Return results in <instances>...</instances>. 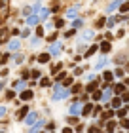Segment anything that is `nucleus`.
<instances>
[{
	"label": "nucleus",
	"instance_id": "f257e3e1",
	"mask_svg": "<svg viewBox=\"0 0 129 133\" xmlns=\"http://www.w3.org/2000/svg\"><path fill=\"white\" fill-rule=\"evenodd\" d=\"M69 95H70L69 90H63V87L57 86V87H55V93H53V99H55V101H59V99H64V97H69Z\"/></svg>",
	"mask_w": 129,
	"mask_h": 133
},
{
	"label": "nucleus",
	"instance_id": "f03ea898",
	"mask_svg": "<svg viewBox=\"0 0 129 133\" xmlns=\"http://www.w3.org/2000/svg\"><path fill=\"white\" fill-rule=\"evenodd\" d=\"M36 118H38V116H36V112H30V114L27 116V120H25V124H27V125H34Z\"/></svg>",
	"mask_w": 129,
	"mask_h": 133
},
{
	"label": "nucleus",
	"instance_id": "7ed1b4c3",
	"mask_svg": "<svg viewBox=\"0 0 129 133\" xmlns=\"http://www.w3.org/2000/svg\"><path fill=\"white\" fill-rule=\"evenodd\" d=\"M82 112V105H78V103H74V105H70V114L72 116H76V114H80Z\"/></svg>",
	"mask_w": 129,
	"mask_h": 133
},
{
	"label": "nucleus",
	"instance_id": "20e7f679",
	"mask_svg": "<svg viewBox=\"0 0 129 133\" xmlns=\"http://www.w3.org/2000/svg\"><path fill=\"white\" fill-rule=\"evenodd\" d=\"M49 53H51V55H59L61 53V44H51V46H49Z\"/></svg>",
	"mask_w": 129,
	"mask_h": 133
},
{
	"label": "nucleus",
	"instance_id": "39448f33",
	"mask_svg": "<svg viewBox=\"0 0 129 133\" xmlns=\"http://www.w3.org/2000/svg\"><path fill=\"white\" fill-rule=\"evenodd\" d=\"M99 50H101V52H103V53H108V52H110V50H112V44H110V42H108V40H106V42H103V44H101V46H99Z\"/></svg>",
	"mask_w": 129,
	"mask_h": 133
},
{
	"label": "nucleus",
	"instance_id": "423d86ee",
	"mask_svg": "<svg viewBox=\"0 0 129 133\" xmlns=\"http://www.w3.org/2000/svg\"><path fill=\"white\" fill-rule=\"evenodd\" d=\"M8 36H10V30L8 29H0V44H4L6 40H8Z\"/></svg>",
	"mask_w": 129,
	"mask_h": 133
},
{
	"label": "nucleus",
	"instance_id": "0eeeda50",
	"mask_svg": "<svg viewBox=\"0 0 129 133\" xmlns=\"http://www.w3.org/2000/svg\"><path fill=\"white\" fill-rule=\"evenodd\" d=\"M76 15H78V8H76V6H74V8H69V10H67V17L74 19Z\"/></svg>",
	"mask_w": 129,
	"mask_h": 133
},
{
	"label": "nucleus",
	"instance_id": "6e6552de",
	"mask_svg": "<svg viewBox=\"0 0 129 133\" xmlns=\"http://www.w3.org/2000/svg\"><path fill=\"white\" fill-rule=\"evenodd\" d=\"M32 95H34V93H32L30 90H25L21 93V99H23V101H29V99H32Z\"/></svg>",
	"mask_w": 129,
	"mask_h": 133
},
{
	"label": "nucleus",
	"instance_id": "1a4fd4ad",
	"mask_svg": "<svg viewBox=\"0 0 129 133\" xmlns=\"http://www.w3.org/2000/svg\"><path fill=\"white\" fill-rule=\"evenodd\" d=\"M123 91H125V86H123V84H118V86H114V93L123 95Z\"/></svg>",
	"mask_w": 129,
	"mask_h": 133
},
{
	"label": "nucleus",
	"instance_id": "9d476101",
	"mask_svg": "<svg viewBox=\"0 0 129 133\" xmlns=\"http://www.w3.org/2000/svg\"><path fill=\"white\" fill-rule=\"evenodd\" d=\"M6 13H8V4H6V0H4L2 6H0V17H6Z\"/></svg>",
	"mask_w": 129,
	"mask_h": 133
},
{
	"label": "nucleus",
	"instance_id": "9b49d317",
	"mask_svg": "<svg viewBox=\"0 0 129 133\" xmlns=\"http://www.w3.org/2000/svg\"><path fill=\"white\" fill-rule=\"evenodd\" d=\"M8 48L12 50V52H15V50H19V40H12V42L8 44Z\"/></svg>",
	"mask_w": 129,
	"mask_h": 133
},
{
	"label": "nucleus",
	"instance_id": "f8f14e48",
	"mask_svg": "<svg viewBox=\"0 0 129 133\" xmlns=\"http://www.w3.org/2000/svg\"><path fill=\"white\" fill-rule=\"evenodd\" d=\"M49 57H51V53H49V52H47V53H42V55L38 57V61H40V63H47V61H49Z\"/></svg>",
	"mask_w": 129,
	"mask_h": 133
},
{
	"label": "nucleus",
	"instance_id": "ddd939ff",
	"mask_svg": "<svg viewBox=\"0 0 129 133\" xmlns=\"http://www.w3.org/2000/svg\"><path fill=\"white\" fill-rule=\"evenodd\" d=\"M86 40H93V32H91V30H86L82 34V42H86Z\"/></svg>",
	"mask_w": 129,
	"mask_h": 133
},
{
	"label": "nucleus",
	"instance_id": "4468645a",
	"mask_svg": "<svg viewBox=\"0 0 129 133\" xmlns=\"http://www.w3.org/2000/svg\"><path fill=\"white\" fill-rule=\"evenodd\" d=\"M93 107H95V105H86V107H84L82 108V112H84V114H86V116H89V112H93Z\"/></svg>",
	"mask_w": 129,
	"mask_h": 133
},
{
	"label": "nucleus",
	"instance_id": "2eb2a0df",
	"mask_svg": "<svg viewBox=\"0 0 129 133\" xmlns=\"http://www.w3.org/2000/svg\"><path fill=\"white\" fill-rule=\"evenodd\" d=\"M38 19H40V17L34 13V15H30V17L27 19V23H29V25H36V23H38Z\"/></svg>",
	"mask_w": 129,
	"mask_h": 133
},
{
	"label": "nucleus",
	"instance_id": "dca6fc26",
	"mask_svg": "<svg viewBox=\"0 0 129 133\" xmlns=\"http://www.w3.org/2000/svg\"><path fill=\"white\" fill-rule=\"evenodd\" d=\"M47 15H49V10H40V13H38V17H40V19H46Z\"/></svg>",
	"mask_w": 129,
	"mask_h": 133
},
{
	"label": "nucleus",
	"instance_id": "f3484780",
	"mask_svg": "<svg viewBox=\"0 0 129 133\" xmlns=\"http://www.w3.org/2000/svg\"><path fill=\"white\" fill-rule=\"evenodd\" d=\"M110 107H114V108H120V107H121V101H120V97H116V99H114Z\"/></svg>",
	"mask_w": 129,
	"mask_h": 133
},
{
	"label": "nucleus",
	"instance_id": "a211bd4d",
	"mask_svg": "<svg viewBox=\"0 0 129 133\" xmlns=\"http://www.w3.org/2000/svg\"><path fill=\"white\" fill-rule=\"evenodd\" d=\"M120 12L121 13H125V12H129V2H123V4L120 6Z\"/></svg>",
	"mask_w": 129,
	"mask_h": 133
},
{
	"label": "nucleus",
	"instance_id": "6ab92c4d",
	"mask_svg": "<svg viewBox=\"0 0 129 133\" xmlns=\"http://www.w3.org/2000/svg\"><path fill=\"white\" fill-rule=\"evenodd\" d=\"M118 6H120V0H114V2H112V4L108 6V12H112V10H116Z\"/></svg>",
	"mask_w": 129,
	"mask_h": 133
},
{
	"label": "nucleus",
	"instance_id": "aec40b11",
	"mask_svg": "<svg viewBox=\"0 0 129 133\" xmlns=\"http://www.w3.org/2000/svg\"><path fill=\"white\" fill-rule=\"evenodd\" d=\"M97 50H99L97 46H89V50H87V53H86V55H87V57H89V55H93V53L97 52Z\"/></svg>",
	"mask_w": 129,
	"mask_h": 133
},
{
	"label": "nucleus",
	"instance_id": "412c9836",
	"mask_svg": "<svg viewBox=\"0 0 129 133\" xmlns=\"http://www.w3.org/2000/svg\"><path fill=\"white\" fill-rule=\"evenodd\" d=\"M27 112H29V108H27V107H23V108H21V110H19V114H17V118H19V120H21V118H23V116H25V114H27Z\"/></svg>",
	"mask_w": 129,
	"mask_h": 133
},
{
	"label": "nucleus",
	"instance_id": "4be33fe9",
	"mask_svg": "<svg viewBox=\"0 0 129 133\" xmlns=\"http://www.w3.org/2000/svg\"><path fill=\"white\" fill-rule=\"evenodd\" d=\"M106 63H108V61H106V59H101V61H99V63L95 65V69H103V67H104V65H106Z\"/></svg>",
	"mask_w": 129,
	"mask_h": 133
},
{
	"label": "nucleus",
	"instance_id": "5701e85b",
	"mask_svg": "<svg viewBox=\"0 0 129 133\" xmlns=\"http://www.w3.org/2000/svg\"><path fill=\"white\" fill-rule=\"evenodd\" d=\"M106 129H108V131H114V129H116V124H114V122H108V124H106Z\"/></svg>",
	"mask_w": 129,
	"mask_h": 133
},
{
	"label": "nucleus",
	"instance_id": "b1692460",
	"mask_svg": "<svg viewBox=\"0 0 129 133\" xmlns=\"http://www.w3.org/2000/svg\"><path fill=\"white\" fill-rule=\"evenodd\" d=\"M110 90H106V91H104V93H103V99H104V101H110Z\"/></svg>",
	"mask_w": 129,
	"mask_h": 133
},
{
	"label": "nucleus",
	"instance_id": "393cba45",
	"mask_svg": "<svg viewBox=\"0 0 129 133\" xmlns=\"http://www.w3.org/2000/svg\"><path fill=\"white\" fill-rule=\"evenodd\" d=\"M103 76H104V80H106V82H110L112 78H114V74H112V72H104Z\"/></svg>",
	"mask_w": 129,
	"mask_h": 133
},
{
	"label": "nucleus",
	"instance_id": "a878e982",
	"mask_svg": "<svg viewBox=\"0 0 129 133\" xmlns=\"http://www.w3.org/2000/svg\"><path fill=\"white\" fill-rule=\"evenodd\" d=\"M70 84H72V78H70V76H67V78L63 80V86H70Z\"/></svg>",
	"mask_w": 129,
	"mask_h": 133
},
{
	"label": "nucleus",
	"instance_id": "bb28decb",
	"mask_svg": "<svg viewBox=\"0 0 129 133\" xmlns=\"http://www.w3.org/2000/svg\"><path fill=\"white\" fill-rule=\"evenodd\" d=\"M95 87H97V82H91L89 86H87V91H95Z\"/></svg>",
	"mask_w": 129,
	"mask_h": 133
},
{
	"label": "nucleus",
	"instance_id": "cd10ccee",
	"mask_svg": "<svg viewBox=\"0 0 129 133\" xmlns=\"http://www.w3.org/2000/svg\"><path fill=\"white\" fill-rule=\"evenodd\" d=\"M80 90H82V86H78V84H74V86H72V90H70V91H72V93H78Z\"/></svg>",
	"mask_w": 129,
	"mask_h": 133
},
{
	"label": "nucleus",
	"instance_id": "c85d7f7f",
	"mask_svg": "<svg viewBox=\"0 0 129 133\" xmlns=\"http://www.w3.org/2000/svg\"><path fill=\"white\" fill-rule=\"evenodd\" d=\"M93 99H103V93L101 91H93Z\"/></svg>",
	"mask_w": 129,
	"mask_h": 133
},
{
	"label": "nucleus",
	"instance_id": "c756f323",
	"mask_svg": "<svg viewBox=\"0 0 129 133\" xmlns=\"http://www.w3.org/2000/svg\"><path fill=\"white\" fill-rule=\"evenodd\" d=\"M78 27H82V21H80V19H78V21H74V23H72V29H78Z\"/></svg>",
	"mask_w": 129,
	"mask_h": 133
},
{
	"label": "nucleus",
	"instance_id": "7c9ffc66",
	"mask_svg": "<svg viewBox=\"0 0 129 133\" xmlns=\"http://www.w3.org/2000/svg\"><path fill=\"white\" fill-rule=\"evenodd\" d=\"M40 84L46 87V86H49V80H47V78H44V80H40Z\"/></svg>",
	"mask_w": 129,
	"mask_h": 133
},
{
	"label": "nucleus",
	"instance_id": "2f4dec72",
	"mask_svg": "<svg viewBox=\"0 0 129 133\" xmlns=\"http://www.w3.org/2000/svg\"><path fill=\"white\" fill-rule=\"evenodd\" d=\"M55 25H57V27H59V29H61V27L64 25V21H63V19H57V21H55Z\"/></svg>",
	"mask_w": 129,
	"mask_h": 133
},
{
	"label": "nucleus",
	"instance_id": "473e14b6",
	"mask_svg": "<svg viewBox=\"0 0 129 133\" xmlns=\"http://www.w3.org/2000/svg\"><path fill=\"white\" fill-rule=\"evenodd\" d=\"M32 78H34V80H36V78H40V70H32Z\"/></svg>",
	"mask_w": 129,
	"mask_h": 133
},
{
	"label": "nucleus",
	"instance_id": "72a5a7b5",
	"mask_svg": "<svg viewBox=\"0 0 129 133\" xmlns=\"http://www.w3.org/2000/svg\"><path fill=\"white\" fill-rule=\"evenodd\" d=\"M110 116H112V110H106V112H104V114H103V118H106V120H108Z\"/></svg>",
	"mask_w": 129,
	"mask_h": 133
},
{
	"label": "nucleus",
	"instance_id": "f704fd0d",
	"mask_svg": "<svg viewBox=\"0 0 129 133\" xmlns=\"http://www.w3.org/2000/svg\"><path fill=\"white\" fill-rule=\"evenodd\" d=\"M103 25H104V17H101L99 21H97V27H99V29H101V27H103Z\"/></svg>",
	"mask_w": 129,
	"mask_h": 133
},
{
	"label": "nucleus",
	"instance_id": "c9c22d12",
	"mask_svg": "<svg viewBox=\"0 0 129 133\" xmlns=\"http://www.w3.org/2000/svg\"><path fill=\"white\" fill-rule=\"evenodd\" d=\"M8 59H10V55H8V53H4V55H2V61H0V63H6Z\"/></svg>",
	"mask_w": 129,
	"mask_h": 133
},
{
	"label": "nucleus",
	"instance_id": "e433bc0d",
	"mask_svg": "<svg viewBox=\"0 0 129 133\" xmlns=\"http://www.w3.org/2000/svg\"><path fill=\"white\" fill-rule=\"evenodd\" d=\"M2 116H6V107H0V118Z\"/></svg>",
	"mask_w": 129,
	"mask_h": 133
},
{
	"label": "nucleus",
	"instance_id": "4c0bfd02",
	"mask_svg": "<svg viewBox=\"0 0 129 133\" xmlns=\"http://www.w3.org/2000/svg\"><path fill=\"white\" fill-rule=\"evenodd\" d=\"M67 122H69V124H78V118H69Z\"/></svg>",
	"mask_w": 129,
	"mask_h": 133
},
{
	"label": "nucleus",
	"instance_id": "58836bf2",
	"mask_svg": "<svg viewBox=\"0 0 129 133\" xmlns=\"http://www.w3.org/2000/svg\"><path fill=\"white\" fill-rule=\"evenodd\" d=\"M36 32H38V36H44V29H42V27H38V29H36Z\"/></svg>",
	"mask_w": 129,
	"mask_h": 133
},
{
	"label": "nucleus",
	"instance_id": "ea45409f",
	"mask_svg": "<svg viewBox=\"0 0 129 133\" xmlns=\"http://www.w3.org/2000/svg\"><path fill=\"white\" fill-rule=\"evenodd\" d=\"M13 95H15L13 91H8V93H6V99H13Z\"/></svg>",
	"mask_w": 129,
	"mask_h": 133
},
{
	"label": "nucleus",
	"instance_id": "a19ab883",
	"mask_svg": "<svg viewBox=\"0 0 129 133\" xmlns=\"http://www.w3.org/2000/svg\"><path fill=\"white\" fill-rule=\"evenodd\" d=\"M125 112H127L125 108H120V110H118V116H125Z\"/></svg>",
	"mask_w": 129,
	"mask_h": 133
},
{
	"label": "nucleus",
	"instance_id": "79ce46f5",
	"mask_svg": "<svg viewBox=\"0 0 129 133\" xmlns=\"http://www.w3.org/2000/svg\"><path fill=\"white\" fill-rule=\"evenodd\" d=\"M114 76H123V70H121V69H118V70H116V74H114Z\"/></svg>",
	"mask_w": 129,
	"mask_h": 133
},
{
	"label": "nucleus",
	"instance_id": "37998d69",
	"mask_svg": "<svg viewBox=\"0 0 129 133\" xmlns=\"http://www.w3.org/2000/svg\"><path fill=\"white\" fill-rule=\"evenodd\" d=\"M64 78H67V74H64V72H61L59 76H57V80H64Z\"/></svg>",
	"mask_w": 129,
	"mask_h": 133
},
{
	"label": "nucleus",
	"instance_id": "c03bdc74",
	"mask_svg": "<svg viewBox=\"0 0 129 133\" xmlns=\"http://www.w3.org/2000/svg\"><path fill=\"white\" fill-rule=\"evenodd\" d=\"M40 127H42V122H38V124H36L34 127H32V131H36V129H40Z\"/></svg>",
	"mask_w": 129,
	"mask_h": 133
},
{
	"label": "nucleus",
	"instance_id": "a18cd8bd",
	"mask_svg": "<svg viewBox=\"0 0 129 133\" xmlns=\"http://www.w3.org/2000/svg\"><path fill=\"white\" fill-rule=\"evenodd\" d=\"M89 133H99V129H97V127H91V129H89Z\"/></svg>",
	"mask_w": 129,
	"mask_h": 133
},
{
	"label": "nucleus",
	"instance_id": "49530a36",
	"mask_svg": "<svg viewBox=\"0 0 129 133\" xmlns=\"http://www.w3.org/2000/svg\"><path fill=\"white\" fill-rule=\"evenodd\" d=\"M63 133H72V129H70V127H64V129H63Z\"/></svg>",
	"mask_w": 129,
	"mask_h": 133
}]
</instances>
